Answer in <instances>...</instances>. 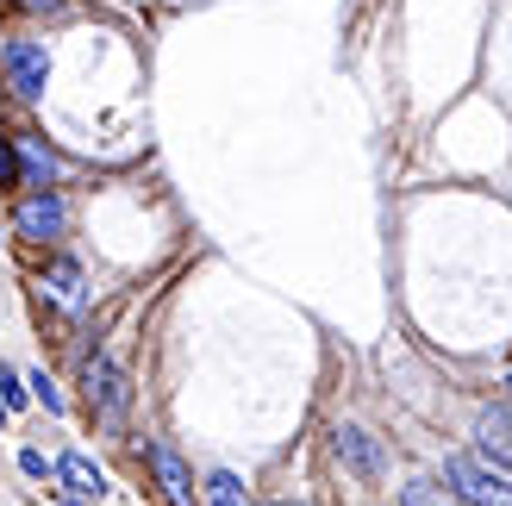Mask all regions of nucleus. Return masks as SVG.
Returning <instances> with one entry per match:
<instances>
[{"mask_svg": "<svg viewBox=\"0 0 512 506\" xmlns=\"http://www.w3.org/2000/svg\"><path fill=\"white\" fill-rule=\"evenodd\" d=\"M444 482L463 506H512V475H500L494 463H481L475 450H456L444 457Z\"/></svg>", "mask_w": 512, "mask_h": 506, "instance_id": "nucleus-1", "label": "nucleus"}, {"mask_svg": "<svg viewBox=\"0 0 512 506\" xmlns=\"http://www.w3.org/2000/svg\"><path fill=\"white\" fill-rule=\"evenodd\" d=\"M82 382H88V407H94V419L107 425V432H119V425H125V407H132V382H125V369H119L113 357H88Z\"/></svg>", "mask_w": 512, "mask_h": 506, "instance_id": "nucleus-2", "label": "nucleus"}, {"mask_svg": "<svg viewBox=\"0 0 512 506\" xmlns=\"http://www.w3.org/2000/svg\"><path fill=\"white\" fill-rule=\"evenodd\" d=\"M0 69H7V88L19 100H38L44 82H50V50L38 38H13L7 50H0Z\"/></svg>", "mask_w": 512, "mask_h": 506, "instance_id": "nucleus-3", "label": "nucleus"}, {"mask_svg": "<svg viewBox=\"0 0 512 506\" xmlns=\"http://www.w3.org/2000/svg\"><path fill=\"white\" fill-rule=\"evenodd\" d=\"M331 457H338L356 482H381V469H388V457H381V444L363 432V425H338L331 432Z\"/></svg>", "mask_w": 512, "mask_h": 506, "instance_id": "nucleus-4", "label": "nucleus"}, {"mask_svg": "<svg viewBox=\"0 0 512 506\" xmlns=\"http://www.w3.org/2000/svg\"><path fill=\"white\" fill-rule=\"evenodd\" d=\"M475 457L494 463L500 475H512V413L506 407H481L475 413Z\"/></svg>", "mask_w": 512, "mask_h": 506, "instance_id": "nucleus-5", "label": "nucleus"}, {"mask_svg": "<svg viewBox=\"0 0 512 506\" xmlns=\"http://www.w3.org/2000/svg\"><path fill=\"white\" fill-rule=\"evenodd\" d=\"M144 457H150V469H157V488H163L169 506H194V475H188V463H182V450H175L169 438H157Z\"/></svg>", "mask_w": 512, "mask_h": 506, "instance_id": "nucleus-6", "label": "nucleus"}, {"mask_svg": "<svg viewBox=\"0 0 512 506\" xmlns=\"http://www.w3.org/2000/svg\"><path fill=\"white\" fill-rule=\"evenodd\" d=\"M13 219H19L25 238H63V219H69V213H63V200L44 188V194H25Z\"/></svg>", "mask_w": 512, "mask_h": 506, "instance_id": "nucleus-7", "label": "nucleus"}, {"mask_svg": "<svg viewBox=\"0 0 512 506\" xmlns=\"http://www.w3.org/2000/svg\"><path fill=\"white\" fill-rule=\"evenodd\" d=\"M57 475L69 482L75 500H100V494H107V475H100V463L88 457V450H69V457L57 463Z\"/></svg>", "mask_w": 512, "mask_h": 506, "instance_id": "nucleus-8", "label": "nucleus"}, {"mask_svg": "<svg viewBox=\"0 0 512 506\" xmlns=\"http://www.w3.org/2000/svg\"><path fill=\"white\" fill-rule=\"evenodd\" d=\"M19 182H25V194H44L57 182V157L44 150V138H19Z\"/></svg>", "mask_w": 512, "mask_h": 506, "instance_id": "nucleus-9", "label": "nucleus"}, {"mask_svg": "<svg viewBox=\"0 0 512 506\" xmlns=\"http://www.w3.org/2000/svg\"><path fill=\"white\" fill-rule=\"evenodd\" d=\"M400 506H463V500H456L450 488H438L431 475H413V482L400 488Z\"/></svg>", "mask_w": 512, "mask_h": 506, "instance_id": "nucleus-10", "label": "nucleus"}, {"mask_svg": "<svg viewBox=\"0 0 512 506\" xmlns=\"http://www.w3.org/2000/svg\"><path fill=\"white\" fill-rule=\"evenodd\" d=\"M207 506H250V494H244V482L232 469H213L207 475Z\"/></svg>", "mask_w": 512, "mask_h": 506, "instance_id": "nucleus-11", "label": "nucleus"}, {"mask_svg": "<svg viewBox=\"0 0 512 506\" xmlns=\"http://www.w3.org/2000/svg\"><path fill=\"white\" fill-rule=\"evenodd\" d=\"M44 288L57 294V300H82V269H75L69 257H63V263H50V275H44Z\"/></svg>", "mask_w": 512, "mask_h": 506, "instance_id": "nucleus-12", "label": "nucleus"}, {"mask_svg": "<svg viewBox=\"0 0 512 506\" xmlns=\"http://www.w3.org/2000/svg\"><path fill=\"white\" fill-rule=\"evenodd\" d=\"M32 394L44 400V413H63V394H57V382H50V375H44V369L32 375Z\"/></svg>", "mask_w": 512, "mask_h": 506, "instance_id": "nucleus-13", "label": "nucleus"}, {"mask_svg": "<svg viewBox=\"0 0 512 506\" xmlns=\"http://www.w3.org/2000/svg\"><path fill=\"white\" fill-rule=\"evenodd\" d=\"M19 469H25V475H57V463H50L44 450H19Z\"/></svg>", "mask_w": 512, "mask_h": 506, "instance_id": "nucleus-14", "label": "nucleus"}, {"mask_svg": "<svg viewBox=\"0 0 512 506\" xmlns=\"http://www.w3.org/2000/svg\"><path fill=\"white\" fill-rule=\"evenodd\" d=\"M19 400H25V388H19V375L7 369V375H0V407H19Z\"/></svg>", "mask_w": 512, "mask_h": 506, "instance_id": "nucleus-15", "label": "nucleus"}, {"mask_svg": "<svg viewBox=\"0 0 512 506\" xmlns=\"http://www.w3.org/2000/svg\"><path fill=\"white\" fill-rule=\"evenodd\" d=\"M500 407H506V413H512V375H506V400H500Z\"/></svg>", "mask_w": 512, "mask_h": 506, "instance_id": "nucleus-16", "label": "nucleus"}, {"mask_svg": "<svg viewBox=\"0 0 512 506\" xmlns=\"http://www.w3.org/2000/svg\"><path fill=\"white\" fill-rule=\"evenodd\" d=\"M32 7H63V0H32Z\"/></svg>", "mask_w": 512, "mask_h": 506, "instance_id": "nucleus-17", "label": "nucleus"}, {"mask_svg": "<svg viewBox=\"0 0 512 506\" xmlns=\"http://www.w3.org/2000/svg\"><path fill=\"white\" fill-rule=\"evenodd\" d=\"M275 506H306V500H275Z\"/></svg>", "mask_w": 512, "mask_h": 506, "instance_id": "nucleus-18", "label": "nucleus"}, {"mask_svg": "<svg viewBox=\"0 0 512 506\" xmlns=\"http://www.w3.org/2000/svg\"><path fill=\"white\" fill-rule=\"evenodd\" d=\"M0 425H7V407H0Z\"/></svg>", "mask_w": 512, "mask_h": 506, "instance_id": "nucleus-19", "label": "nucleus"}]
</instances>
